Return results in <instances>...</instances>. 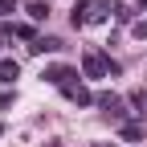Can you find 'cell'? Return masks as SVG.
I'll return each instance as SVG.
<instances>
[{"label":"cell","instance_id":"cell-1","mask_svg":"<svg viewBox=\"0 0 147 147\" xmlns=\"http://www.w3.org/2000/svg\"><path fill=\"white\" fill-rule=\"evenodd\" d=\"M82 69H86V78H106V74H119V65L106 61L98 49H86V53H82Z\"/></svg>","mask_w":147,"mask_h":147},{"label":"cell","instance_id":"cell-2","mask_svg":"<svg viewBox=\"0 0 147 147\" xmlns=\"http://www.w3.org/2000/svg\"><path fill=\"white\" fill-rule=\"evenodd\" d=\"M98 106H102L115 123H127V110H123V98H119V94H98Z\"/></svg>","mask_w":147,"mask_h":147},{"label":"cell","instance_id":"cell-3","mask_svg":"<svg viewBox=\"0 0 147 147\" xmlns=\"http://www.w3.org/2000/svg\"><path fill=\"white\" fill-rule=\"evenodd\" d=\"M41 78H45V82H53V86H69L78 74H74L69 65H45V74H41Z\"/></svg>","mask_w":147,"mask_h":147},{"label":"cell","instance_id":"cell-4","mask_svg":"<svg viewBox=\"0 0 147 147\" xmlns=\"http://www.w3.org/2000/svg\"><path fill=\"white\" fill-rule=\"evenodd\" d=\"M61 94L69 98V102H78V106H90L94 98H90V90L82 86V82H69V86H61Z\"/></svg>","mask_w":147,"mask_h":147},{"label":"cell","instance_id":"cell-5","mask_svg":"<svg viewBox=\"0 0 147 147\" xmlns=\"http://www.w3.org/2000/svg\"><path fill=\"white\" fill-rule=\"evenodd\" d=\"M53 49H61L57 37H37V41L29 45V53H53Z\"/></svg>","mask_w":147,"mask_h":147},{"label":"cell","instance_id":"cell-6","mask_svg":"<svg viewBox=\"0 0 147 147\" xmlns=\"http://www.w3.org/2000/svg\"><path fill=\"white\" fill-rule=\"evenodd\" d=\"M16 78H21V65H16V61H0V82H16Z\"/></svg>","mask_w":147,"mask_h":147},{"label":"cell","instance_id":"cell-7","mask_svg":"<svg viewBox=\"0 0 147 147\" xmlns=\"http://www.w3.org/2000/svg\"><path fill=\"white\" fill-rule=\"evenodd\" d=\"M119 131H123V139H131V143H135V139H143V123H123Z\"/></svg>","mask_w":147,"mask_h":147},{"label":"cell","instance_id":"cell-8","mask_svg":"<svg viewBox=\"0 0 147 147\" xmlns=\"http://www.w3.org/2000/svg\"><path fill=\"white\" fill-rule=\"evenodd\" d=\"M29 16H33V21H45V16H49V4H45V0H33V4H29Z\"/></svg>","mask_w":147,"mask_h":147},{"label":"cell","instance_id":"cell-9","mask_svg":"<svg viewBox=\"0 0 147 147\" xmlns=\"http://www.w3.org/2000/svg\"><path fill=\"white\" fill-rule=\"evenodd\" d=\"M4 33H12V37H29V41H37L33 25H12V29H4Z\"/></svg>","mask_w":147,"mask_h":147},{"label":"cell","instance_id":"cell-10","mask_svg":"<svg viewBox=\"0 0 147 147\" xmlns=\"http://www.w3.org/2000/svg\"><path fill=\"white\" fill-rule=\"evenodd\" d=\"M131 33L139 37V41H143V37H147V21H135V25H131Z\"/></svg>","mask_w":147,"mask_h":147},{"label":"cell","instance_id":"cell-11","mask_svg":"<svg viewBox=\"0 0 147 147\" xmlns=\"http://www.w3.org/2000/svg\"><path fill=\"white\" fill-rule=\"evenodd\" d=\"M8 12H16V4L12 0H0V16H8Z\"/></svg>","mask_w":147,"mask_h":147},{"label":"cell","instance_id":"cell-12","mask_svg":"<svg viewBox=\"0 0 147 147\" xmlns=\"http://www.w3.org/2000/svg\"><path fill=\"white\" fill-rule=\"evenodd\" d=\"M135 4H139V8H147V0H135Z\"/></svg>","mask_w":147,"mask_h":147},{"label":"cell","instance_id":"cell-13","mask_svg":"<svg viewBox=\"0 0 147 147\" xmlns=\"http://www.w3.org/2000/svg\"><path fill=\"white\" fill-rule=\"evenodd\" d=\"M98 147H115V143H98Z\"/></svg>","mask_w":147,"mask_h":147},{"label":"cell","instance_id":"cell-14","mask_svg":"<svg viewBox=\"0 0 147 147\" xmlns=\"http://www.w3.org/2000/svg\"><path fill=\"white\" fill-rule=\"evenodd\" d=\"M0 45H4V33H0Z\"/></svg>","mask_w":147,"mask_h":147},{"label":"cell","instance_id":"cell-15","mask_svg":"<svg viewBox=\"0 0 147 147\" xmlns=\"http://www.w3.org/2000/svg\"><path fill=\"white\" fill-rule=\"evenodd\" d=\"M49 147H61V143H49Z\"/></svg>","mask_w":147,"mask_h":147},{"label":"cell","instance_id":"cell-16","mask_svg":"<svg viewBox=\"0 0 147 147\" xmlns=\"http://www.w3.org/2000/svg\"><path fill=\"white\" fill-rule=\"evenodd\" d=\"M0 135H4V127H0Z\"/></svg>","mask_w":147,"mask_h":147}]
</instances>
